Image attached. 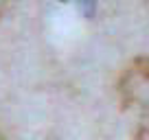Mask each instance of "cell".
Returning <instances> with one entry per match:
<instances>
[{"mask_svg":"<svg viewBox=\"0 0 149 140\" xmlns=\"http://www.w3.org/2000/svg\"><path fill=\"white\" fill-rule=\"evenodd\" d=\"M121 101L136 116L140 136H149V57L136 59L121 77Z\"/></svg>","mask_w":149,"mask_h":140,"instance_id":"cell-1","label":"cell"},{"mask_svg":"<svg viewBox=\"0 0 149 140\" xmlns=\"http://www.w3.org/2000/svg\"><path fill=\"white\" fill-rule=\"evenodd\" d=\"M7 2H9V0H0V13H2V11H5V7H7Z\"/></svg>","mask_w":149,"mask_h":140,"instance_id":"cell-2","label":"cell"},{"mask_svg":"<svg viewBox=\"0 0 149 140\" xmlns=\"http://www.w3.org/2000/svg\"><path fill=\"white\" fill-rule=\"evenodd\" d=\"M0 140H7V138H5V136H2V131H0Z\"/></svg>","mask_w":149,"mask_h":140,"instance_id":"cell-3","label":"cell"}]
</instances>
